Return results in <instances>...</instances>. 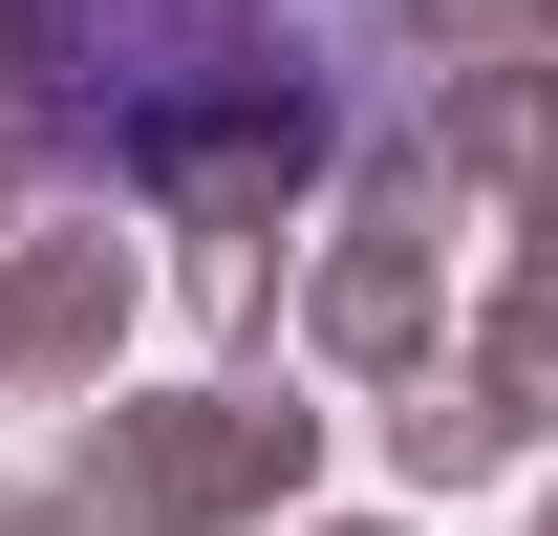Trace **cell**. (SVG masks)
<instances>
[{"label": "cell", "mask_w": 558, "mask_h": 536, "mask_svg": "<svg viewBox=\"0 0 558 536\" xmlns=\"http://www.w3.org/2000/svg\"><path fill=\"white\" fill-rule=\"evenodd\" d=\"M0 86L108 172L323 150L387 86V0H0Z\"/></svg>", "instance_id": "cell-1"}]
</instances>
